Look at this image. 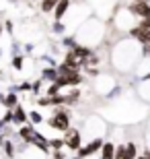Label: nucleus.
<instances>
[{"label": "nucleus", "mask_w": 150, "mask_h": 159, "mask_svg": "<svg viewBox=\"0 0 150 159\" xmlns=\"http://www.w3.org/2000/svg\"><path fill=\"white\" fill-rule=\"evenodd\" d=\"M68 8H70V0H60L54 8V21H62L64 15L68 12Z\"/></svg>", "instance_id": "8"}, {"label": "nucleus", "mask_w": 150, "mask_h": 159, "mask_svg": "<svg viewBox=\"0 0 150 159\" xmlns=\"http://www.w3.org/2000/svg\"><path fill=\"white\" fill-rule=\"evenodd\" d=\"M58 93H62V87H60L58 83H49V87L45 89V95L47 97H54V95H58Z\"/></svg>", "instance_id": "22"}, {"label": "nucleus", "mask_w": 150, "mask_h": 159, "mask_svg": "<svg viewBox=\"0 0 150 159\" xmlns=\"http://www.w3.org/2000/svg\"><path fill=\"white\" fill-rule=\"evenodd\" d=\"M2 147H4V153L8 159H12L15 155H17V145L12 143V139H6L4 143H2Z\"/></svg>", "instance_id": "16"}, {"label": "nucleus", "mask_w": 150, "mask_h": 159, "mask_svg": "<svg viewBox=\"0 0 150 159\" xmlns=\"http://www.w3.org/2000/svg\"><path fill=\"white\" fill-rule=\"evenodd\" d=\"M58 77L60 75H58V68H56V66H45V68L41 70V79L45 83H54Z\"/></svg>", "instance_id": "12"}, {"label": "nucleus", "mask_w": 150, "mask_h": 159, "mask_svg": "<svg viewBox=\"0 0 150 159\" xmlns=\"http://www.w3.org/2000/svg\"><path fill=\"white\" fill-rule=\"evenodd\" d=\"M64 77V75H62ZM66 81H68V87H78L82 81H84V77H82L80 70H72L70 75H66Z\"/></svg>", "instance_id": "14"}, {"label": "nucleus", "mask_w": 150, "mask_h": 159, "mask_svg": "<svg viewBox=\"0 0 150 159\" xmlns=\"http://www.w3.org/2000/svg\"><path fill=\"white\" fill-rule=\"evenodd\" d=\"M64 139H66V149H70V151H78V149L82 147V132L80 130H76V128H70L64 132Z\"/></svg>", "instance_id": "2"}, {"label": "nucleus", "mask_w": 150, "mask_h": 159, "mask_svg": "<svg viewBox=\"0 0 150 159\" xmlns=\"http://www.w3.org/2000/svg\"><path fill=\"white\" fill-rule=\"evenodd\" d=\"M0 56H2V48H0Z\"/></svg>", "instance_id": "40"}, {"label": "nucleus", "mask_w": 150, "mask_h": 159, "mask_svg": "<svg viewBox=\"0 0 150 159\" xmlns=\"http://www.w3.org/2000/svg\"><path fill=\"white\" fill-rule=\"evenodd\" d=\"M35 101H37V106H41V107H52V97H47V95H39Z\"/></svg>", "instance_id": "24"}, {"label": "nucleus", "mask_w": 150, "mask_h": 159, "mask_svg": "<svg viewBox=\"0 0 150 159\" xmlns=\"http://www.w3.org/2000/svg\"><path fill=\"white\" fill-rule=\"evenodd\" d=\"M134 2H150V0H134Z\"/></svg>", "instance_id": "38"}, {"label": "nucleus", "mask_w": 150, "mask_h": 159, "mask_svg": "<svg viewBox=\"0 0 150 159\" xmlns=\"http://www.w3.org/2000/svg\"><path fill=\"white\" fill-rule=\"evenodd\" d=\"M41 60H43V62H47V66H58V62H56L49 54H43V56H41Z\"/></svg>", "instance_id": "30"}, {"label": "nucleus", "mask_w": 150, "mask_h": 159, "mask_svg": "<svg viewBox=\"0 0 150 159\" xmlns=\"http://www.w3.org/2000/svg\"><path fill=\"white\" fill-rule=\"evenodd\" d=\"M127 35L132 37V39L140 41L142 46H150V29H144L140 25H134V27L127 29Z\"/></svg>", "instance_id": "4"}, {"label": "nucleus", "mask_w": 150, "mask_h": 159, "mask_svg": "<svg viewBox=\"0 0 150 159\" xmlns=\"http://www.w3.org/2000/svg\"><path fill=\"white\" fill-rule=\"evenodd\" d=\"M2 33H4V27L0 25V39H2Z\"/></svg>", "instance_id": "37"}, {"label": "nucleus", "mask_w": 150, "mask_h": 159, "mask_svg": "<svg viewBox=\"0 0 150 159\" xmlns=\"http://www.w3.org/2000/svg\"><path fill=\"white\" fill-rule=\"evenodd\" d=\"M72 159H82V157H78V155H76V157H72Z\"/></svg>", "instance_id": "39"}, {"label": "nucleus", "mask_w": 150, "mask_h": 159, "mask_svg": "<svg viewBox=\"0 0 150 159\" xmlns=\"http://www.w3.org/2000/svg\"><path fill=\"white\" fill-rule=\"evenodd\" d=\"M29 122H31V124H35V126H37V124L45 122V118H43V116H41V114L37 112V110H31V112H29Z\"/></svg>", "instance_id": "20"}, {"label": "nucleus", "mask_w": 150, "mask_h": 159, "mask_svg": "<svg viewBox=\"0 0 150 159\" xmlns=\"http://www.w3.org/2000/svg\"><path fill=\"white\" fill-rule=\"evenodd\" d=\"M115 159H126V145L115 147Z\"/></svg>", "instance_id": "28"}, {"label": "nucleus", "mask_w": 150, "mask_h": 159, "mask_svg": "<svg viewBox=\"0 0 150 159\" xmlns=\"http://www.w3.org/2000/svg\"><path fill=\"white\" fill-rule=\"evenodd\" d=\"M101 159H115V145L109 141L103 143V147H101Z\"/></svg>", "instance_id": "13"}, {"label": "nucleus", "mask_w": 150, "mask_h": 159, "mask_svg": "<svg viewBox=\"0 0 150 159\" xmlns=\"http://www.w3.org/2000/svg\"><path fill=\"white\" fill-rule=\"evenodd\" d=\"M12 114H15V120H12V124H17V126H23V124L29 122V112L25 110L21 103H19L15 110H12Z\"/></svg>", "instance_id": "7"}, {"label": "nucleus", "mask_w": 150, "mask_h": 159, "mask_svg": "<svg viewBox=\"0 0 150 159\" xmlns=\"http://www.w3.org/2000/svg\"><path fill=\"white\" fill-rule=\"evenodd\" d=\"M31 89H33V83L31 81H23L21 85H17V91H23V93L25 91H31Z\"/></svg>", "instance_id": "26"}, {"label": "nucleus", "mask_w": 150, "mask_h": 159, "mask_svg": "<svg viewBox=\"0 0 150 159\" xmlns=\"http://www.w3.org/2000/svg\"><path fill=\"white\" fill-rule=\"evenodd\" d=\"M103 139L101 136H97V139H92L91 143H87V145H82L78 151H76V155L78 157H82V159H87V157H91L92 153H97V151H101V147H103Z\"/></svg>", "instance_id": "3"}, {"label": "nucleus", "mask_w": 150, "mask_h": 159, "mask_svg": "<svg viewBox=\"0 0 150 159\" xmlns=\"http://www.w3.org/2000/svg\"><path fill=\"white\" fill-rule=\"evenodd\" d=\"M2 120H4L6 124H12V120H15V114H12V110H6L4 116H2Z\"/></svg>", "instance_id": "29"}, {"label": "nucleus", "mask_w": 150, "mask_h": 159, "mask_svg": "<svg viewBox=\"0 0 150 159\" xmlns=\"http://www.w3.org/2000/svg\"><path fill=\"white\" fill-rule=\"evenodd\" d=\"M62 62H64L66 66H70L72 70H82V64H80V60L76 58V56H74L72 52H70V50L66 52V56H64V60H62Z\"/></svg>", "instance_id": "10"}, {"label": "nucleus", "mask_w": 150, "mask_h": 159, "mask_svg": "<svg viewBox=\"0 0 150 159\" xmlns=\"http://www.w3.org/2000/svg\"><path fill=\"white\" fill-rule=\"evenodd\" d=\"M29 145H33L35 149H39L41 153H45V155L52 151V147H49V139H45V136L41 134L39 130H35V132H33V136H31Z\"/></svg>", "instance_id": "5"}, {"label": "nucleus", "mask_w": 150, "mask_h": 159, "mask_svg": "<svg viewBox=\"0 0 150 159\" xmlns=\"http://www.w3.org/2000/svg\"><path fill=\"white\" fill-rule=\"evenodd\" d=\"M2 101H4V93L0 91V106H2Z\"/></svg>", "instance_id": "36"}, {"label": "nucleus", "mask_w": 150, "mask_h": 159, "mask_svg": "<svg viewBox=\"0 0 150 159\" xmlns=\"http://www.w3.org/2000/svg\"><path fill=\"white\" fill-rule=\"evenodd\" d=\"M43 79H37V81H33V89H31V91H33V95H39V91H41V87H43Z\"/></svg>", "instance_id": "27"}, {"label": "nucleus", "mask_w": 150, "mask_h": 159, "mask_svg": "<svg viewBox=\"0 0 150 159\" xmlns=\"http://www.w3.org/2000/svg\"><path fill=\"white\" fill-rule=\"evenodd\" d=\"M2 106H4L6 110H15V107L19 106V93H17V91L6 93L4 95V101H2Z\"/></svg>", "instance_id": "11"}, {"label": "nucleus", "mask_w": 150, "mask_h": 159, "mask_svg": "<svg viewBox=\"0 0 150 159\" xmlns=\"http://www.w3.org/2000/svg\"><path fill=\"white\" fill-rule=\"evenodd\" d=\"M6 126H8V124H6V122H4V120L0 118V132H4V128H6Z\"/></svg>", "instance_id": "35"}, {"label": "nucleus", "mask_w": 150, "mask_h": 159, "mask_svg": "<svg viewBox=\"0 0 150 159\" xmlns=\"http://www.w3.org/2000/svg\"><path fill=\"white\" fill-rule=\"evenodd\" d=\"M33 43H23V54H31V52H33Z\"/></svg>", "instance_id": "33"}, {"label": "nucleus", "mask_w": 150, "mask_h": 159, "mask_svg": "<svg viewBox=\"0 0 150 159\" xmlns=\"http://www.w3.org/2000/svg\"><path fill=\"white\" fill-rule=\"evenodd\" d=\"M58 2H60V0H41V11H43V12H52Z\"/></svg>", "instance_id": "21"}, {"label": "nucleus", "mask_w": 150, "mask_h": 159, "mask_svg": "<svg viewBox=\"0 0 150 159\" xmlns=\"http://www.w3.org/2000/svg\"><path fill=\"white\" fill-rule=\"evenodd\" d=\"M49 147H52L54 151H62V149L66 147V139H64V136H58V139H49Z\"/></svg>", "instance_id": "18"}, {"label": "nucleus", "mask_w": 150, "mask_h": 159, "mask_svg": "<svg viewBox=\"0 0 150 159\" xmlns=\"http://www.w3.org/2000/svg\"><path fill=\"white\" fill-rule=\"evenodd\" d=\"M12 29H15V25H12V21H6V23H4V31L12 35Z\"/></svg>", "instance_id": "32"}, {"label": "nucleus", "mask_w": 150, "mask_h": 159, "mask_svg": "<svg viewBox=\"0 0 150 159\" xmlns=\"http://www.w3.org/2000/svg\"><path fill=\"white\" fill-rule=\"evenodd\" d=\"M60 43H62V48H66V50H72L78 41H76V35H62V41H60Z\"/></svg>", "instance_id": "17"}, {"label": "nucleus", "mask_w": 150, "mask_h": 159, "mask_svg": "<svg viewBox=\"0 0 150 159\" xmlns=\"http://www.w3.org/2000/svg\"><path fill=\"white\" fill-rule=\"evenodd\" d=\"M52 31L56 33V35H64V33H66V25H64L62 21H54V25H52Z\"/></svg>", "instance_id": "23"}, {"label": "nucleus", "mask_w": 150, "mask_h": 159, "mask_svg": "<svg viewBox=\"0 0 150 159\" xmlns=\"http://www.w3.org/2000/svg\"><path fill=\"white\" fill-rule=\"evenodd\" d=\"M23 62H25L23 54H19V56H11V66L15 68V70H21V68H23Z\"/></svg>", "instance_id": "19"}, {"label": "nucleus", "mask_w": 150, "mask_h": 159, "mask_svg": "<svg viewBox=\"0 0 150 159\" xmlns=\"http://www.w3.org/2000/svg\"><path fill=\"white\" fill-rule=\"evenodd\" d=\"M35 124H31V122H27V124H23V126H21V128H19V132L17 134L21 136V139H23L25 143H27V145H29V141H31V136H33V132H35Z\"/></svg>", "instance_id": "9"}, {"label": "nucleus", "mask_w": 150, "mask_h": 159, "mask_svg": "<svg viewBox=\"0 0 150 159\" xmlns=\"http://www.w3.org/2000/svg\"><path fill=\"white\" fill-rule=\"evenodd\" d=\"M45 159H54V157H45Z\"/></svg>", "instance_id": "41"}, {"label": "nucleus", "mask_w": 150, "mask_h": 159, "mask_svg": "<svg viewBox=\"0 0 150 159\" xmlns=\"http://www.w3.org/2000/svg\"><path fill=\"white\" fill-rule=\"evenodd\" d=\"M54 159H66V155L62 151H54Z\"/></svg>", "instance_id": "34"}, {"label": "nucleus", "mask_w": 150, "mask_h": 159, "mask_svg": "<svg viewBox=\"0 0 150 159\" xmlns=\"http://www.w3.org/2000/svg\"><path fill=\"white\" fill-rule=\"evenodd\" d=\"M47 126H52L54 130L58 132H66L70 130V110L66 106H60V107H54V114L45 120Z\"/></svg>", "instance_id": "1"}, {"label": "nucleus", "mask_w": 150, "mask_h": 159, "mask_svg": "<svg viewBox=\"0 0 150 159\" xmlns=\"http://www.w3.org/2000/svg\"><path fill=\"white\" fill-rule=\"evenodd\" d=\"M21 54V43H19L17 39L11 41V56H19Z\"/></svg>", "instance_id": "25"}, {"label": "nucleus", "mask_w": 150, "mask_h": 159, "mask_svg": "<svg viewBox=\"0 0 150 159\" xmlns=\"http://www.w3.org/2000/svg\"><path fill=\"white\" fill-rule=\"evenodd\" d=\"M127 11H130L132 17L146 19V17H150V2H132L127 6Z\"/></svg>", "instance_id": "6"}, {"label": "nucleus", "mask_w": 150, "mask_h": 159, "mask_svg": "<svg viewBox=\"0 0 150 159\" xmlns=\"http://www.w3.org/2000/svg\"><path fill=\"white\" fill-rule=\"evenodd\" d=\"M140 27H144V29H150V17H146V19H140Z\"/></svg>", "instance_id": "31"}, {"label": "nucleus", "mask_w": 150, "mask_h": 159, "mask_svg": "<svg viewBox=\"0 0 150 159\" xmlns=\"http://www.w3.org/2000/svg\"><path fill=\"white\" fill-rule=\"evenodd\" d=\"M78 101H80V89L72 87V91L66 95V106H76Z\"/></svg>", "instance_id": "15"}]
</instances>
